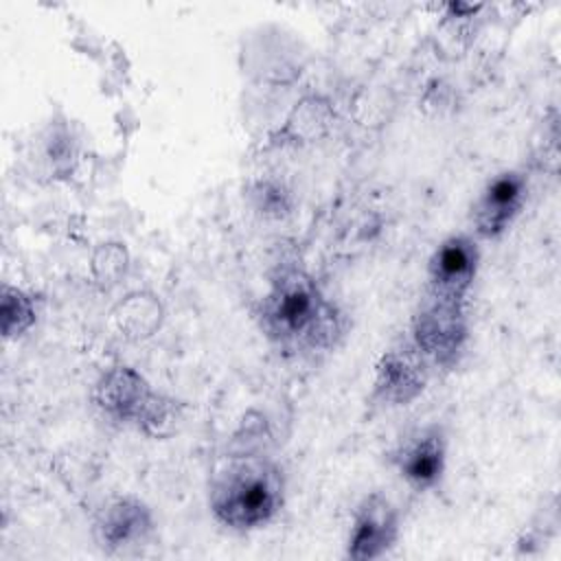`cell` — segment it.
<instances>
[{
    "instance_id": "1",
    "label": "cell",
    "mask_w": 561,
    "mask_h": 561,
    "mask_svg": "<svg viewBox=\"0 0 561 561\" xmlns=\"http://www.w3.org/2000/svg\"><path fill=\"white\" fill-rule=\"evenodd\" d=\"M256 318L263 335L294 355L329 351L342 335V313L296 261L272 270Z\"/></svg>"
},
{
    "instance_id": "2",
    "label": "cell",
    "mask_w": 561,
    "mask_h": 561,
    "mask_svg": "<svg viewBox=\"0 0 561 561\" xmlns=\"http://www.w3.org/2000/svg\"><path fill=\"white\" fill-rule=\"evenodd\" d=\"M285 491V476L276 460L261 451H241L213 476L208 511L226 530L254 533L280 515Z\"/></svg>"
},
{
    "instance_id": "3",
    "label": "cell",
    "mask_w": 561,
    "mask_h": 561,
    "mask_svg": "<svg viewBox=\"0 0 561 561\" xmlns=\"http://www.w3.org/2000/svg\"><path fill=\"white\" fill-rule=\"evenodd\" d=\"M92 397L105 419L134 427L145 436H164L178 416L175 401L158 392L129 364L107 366L99 375Z\"/></svg>"
},
{
    "instance_id": "4",
    "label": "cell",
    "mask_w": 561,
    "mask_h": 561,
    "mask_svg": "<svg viewBox=\"0 0 561 561\" xmlns=\"http://www.w3.org/2000/svg\"><path fill=\"white\" fill-rule=\"evenodd\" d=\"M467 305L421 296L410 320L408 340L432 370L454 368L469 342Z\"/></svg>"
},
{
    "instance_id": "5",
    "label": "cell",
    "mask_w": 561,
    "mask_h": 561,
    "mask_svg": "<svg viewBox=\"0 0 561 561\" xmlns=\"http://www.w3.org/2000/svg\"><path fill=\"white\" fill-rule=\"evenodd\" d=\"M480 270V245L471 232L447 234L430 254L423 296L469 302L471 287Z\"/></svg>"
},
{
    "instance_id": "6",
    "label": "cell",
    "mask_w": 561,
    "mask_h": 561,
    "mask_svg": "<svg viewBox=\"0 0 561 561\" xmlns=\"http://www.w3.org/2000/svg\"><path fill=\"white\" fill-rule=\"evenodd\" d=\"M94 543L112 557H129L149 546L156 537L151 506L138 495H116L99 508L92 526Z\"/></svg>"
},
{
    "instance_id": "7",
    "label": "cell",
    "mask_w": 561,
    "mask_h": 561,
    "mask_svg": "<svg viewBox=\"0 0 561 561\" xmlns=\"http://www.w3.org/2000/svg\"><path fill=\"white\" fill-rule=\"evenodd\" d=\"M401 537V513L381 491L366 493L353 508L344 557L351 561H375L397 546Z\"/></svg>"
},
{
    "instance_id": "8",
    "label": "cell",
    "mask_w": 561,
    "mask_h": 561,
    "mask_svg": "<svg viewBox=\"0 0 561 561\" xmlns=\"http://www.w3.org/2000/svg\"><path fill=\"white\" fill-rule=\"evenodd\" d=\"M528 197V178L517 169H502L491 175L476 195L469 210L471 234L478 241H495L504 237Z\"/></svg>"
},
{
    "instance_id": "9",
    "label": "cell",
    "mask_w": 561,
    "mask_h": 561,
    "mask_svg": "<svg viewBox=\"0 0 561 561\" xmlns=\"http://www.w3.org/2000/svg\"><path fill=\"white\" fill-rule=\"evenodd\" d=\"M449 436L440 423H425L405 432L392 449L399 478L416 493L436 489L447 471Z\"/></svg>"
},
{
    "instance_id": "10",
    "label": "cell",
    "mask_w": 561,
    "mask_h": 561,
    "mask_svg": "<svg viewBox=\"0 0 561 561\" xmlns=\"http://www.w3.org/2000/svg\"><path fill=\"white\" fill-rule=\"evenodd\" d=\"M432 368L408 337L388 346L375 364L370 399L383 408H403L427 388Z\"/></svg>"
},
{
    "instance_id": "11",
    "label": "cell",
    "mask_w": 561,
    "mask_h": 561,
    "mask_svg": "<svg viewBox=\"0 0 561 561\" xmlns=\"http://www.w3.org/2000/svg\"><path fill=\"white\" fill-rule=\"evenodd\" d=\"M335 125L333 101L311 92L300 96L283 123L272 131L270 147H305L322 140Z\"/></svg>"
},
{
    "instance_id": "12",
    "label": "cell",
    "mask_w": 561,
    "mask_h": 561,
    "mask_svg": "<svg viewBox=\"0 0 561 561\" xmlns=\"http://www.w3.org/2000/svg\"><path fill=\"white\" fill-rule=\"evenodd\" d=\"M114 318L127 337H149L160 327L162 305L149 291H134L116 305Z\"/></svg>"
},
{
    "instance_id": "13",
    "label": "cell",
    "mask_w": 561,
    "mask_h": 561,
    "mask_svg": "<svg viewBox=\"0 0 561 561\" xmlns=\"http://www.w3.org/2000/svg\"><path fill=\"white\" fill-rule=\"evenodd\" d=\"M245 197L250 208L270 221H280L285 217H289L296 208V197L294 191L289 188V184L280 178L274 175H265L259 178L254 182L248 184L245 188Z\"/></svg>"
},
{
    "instance_id": "14",
    "label": "cell",
    "mask_w": 561,
    "mask_h": 561,
    "mask_svg": "<svg viewBox=\"0 0 561 561\" xmlns=\"http://www.w3.org/2000/svg\"><path fill=\"white\" fill-rule=\"evenodd\" d=\"M37 322L35 296L18 285H2L0 291V331L4 340H20Z\"/></svg>"
},
{
    "instance_id": "15",
    "label": "cell",
    "mask_w": 561,
    "mask_h": 561,
    "mask_svg": "<svg viewBox=\"0 0 561 561\" xmlns=\"http://www.w3.org/2000/svg\"><path fill=\"white\" fill-rule=\"evenodd\" d=\"M44 140V160L50 164L53 173H66L72 169L77 145L75 134L70 131L68 123H50L42 136Z\"/></svg>"
},
{
    "instance_id": "16",
    "label": "cell",
    "mask_w": 561,
    "mask_h": 561,
    "mask_svg": "<svg viewBox=\"0 0 561 561\" xmlns=\"http://www.w3.org/2000/svg\"><path fill=\"white\" fill-rule=\"evenodd\" d=\"M92 270L101 283H116L127 270V252L121 243H103L94 259Z\"/></svg>"
}]
</instances>
